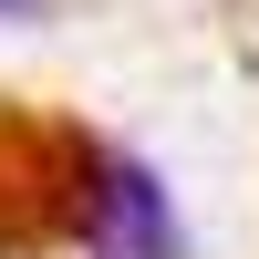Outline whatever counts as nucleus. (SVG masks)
<instances>
[{
	"label": "nucleus",
	"mask_w": 259,
	"mask_h": 259,
	"mask_svg": "<svg viewBox=\"0 0 259 259\" xmlns=\"http://www.w3.org/2000/svg\"><path fill=\"white\" fill-rule=\"evenodd\" d=\"M83 249L94 259H177V207H166L156 166L124 145H83Z\"/></svg>",
	"instance_id": "nucleus-1"
},
{
	"label": "nucleus",
	"mask_w": 259,
	"mask_h": 259,
	"mask_svg": "<svg viewBox=\"0 0 259 259\" xmlns=\"http://www.w3.org/2000/svg\"><path fill=\"white\" fill-rule=\"evenodd\" d=\"M73 0H0V21H62Z\"/></svg>",
	"instance_id": "nucleus-2"
}]
</instances>
